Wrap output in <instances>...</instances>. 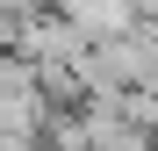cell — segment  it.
<instances>
[{
  "label": "cell",
  "mask_w": 158,
  "mask_h": 151,
  "mask_svg": "<svg viewBox=\"0 0 158 151\" xmlns=\"http://www.w3.org/2000/svg\"><path fill=\"white\" fill-rule=\"evenodd\" d=\"M151 151H158V122H151Z\"/></svg>",
  "instance_id": "obj_1"
}]
</instances>
